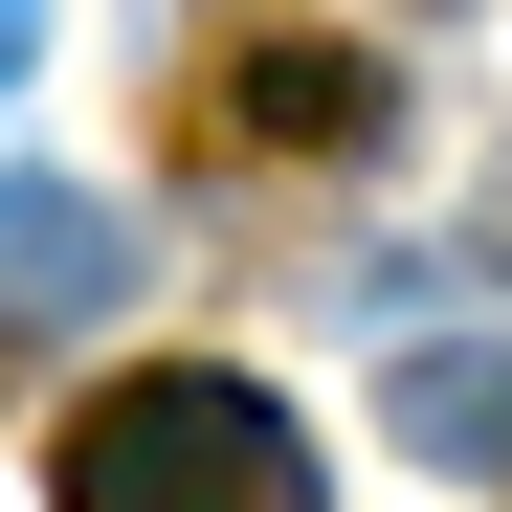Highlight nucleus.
<instances>
[{
	"label": "nucleus",
	"instance_id": "nucleus-2",
	"mask_svg": "<svg viewBox=\"0 0 512 512\" xmlns=\"http://www.w3.org/2000/svg\"><path fill=\"white\" fill-rule=\"evenodd\" d=\"M201 156H379L401 90H379V45H334V23H223L201 45V90H179Z\"/></svg>",
	"mask_w": 512,
	"mask_h": 512
},
{
	"label": "nucleus",
	"instance_id": "nucleus-5",
	"mask_svg": "<svg viewBox=\"0 0 512 512\" xmlns=\"http://www.w3.org/2000/svg\"><path fill=\"white\" fill-rule=\"evenodd\" d=\"M23 67H45V0H0V90H23Z\"/></svg>",
	"mask_w": 512,
	"mask_h": 512
},
{
	"label": "nucleus",
	"instance_id": "nucleus-1",
	"mask_svg": "<svg viewBox=\"0 0 512 512\" xmlns=\"http://www.w3.org/2000/svg\"><path fill=\"white\" fill-rule=\"evenodd\" d=\"M45 512H334V490H312V423H290L268 379H223V357H134V379L67 401Z\"/></svg>",
	"mask_w": 512,
	"mask_h": 512
},
{
	"label": "nucleus",
	"instance_id": "nucleus-4",
	"mask_svg": "<svg viewBox=\"0 0 512 512\" xmlns=\"http://www.w3.org/2000/svg\"><path fill=\"white\" fill-rule=\"evenodd\" d=\"M379 423H401L423 468H490V490H512V334H490V357H401Z\"/></svg>",
	"mask_w": 512,
	"mask_h": 512
},
{
	"label": "nucleus",
	"instance_id": "nucleus-3",
	"mask_svg": "<svg viewBox=\"0 0 512 512\" xmlns=\"http://www.w3.org/2000/svg\"><path fill=\"white\" fill-rule=\"evenodd\" d=\"M0 312H23V334L134 312V223H112L90 179H23V156H0Z\"/></svg>",
	"mask_w": 512,
	"mask_h": 512
}]
</instances>
